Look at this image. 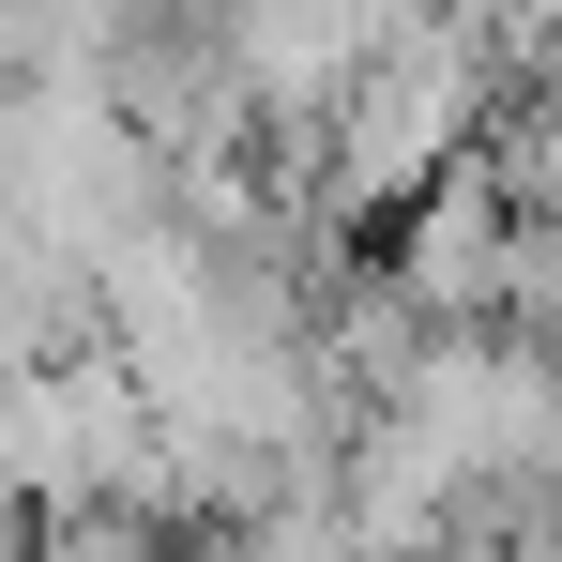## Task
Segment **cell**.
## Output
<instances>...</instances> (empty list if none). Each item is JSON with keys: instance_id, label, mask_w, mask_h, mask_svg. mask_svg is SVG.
Returning <instances> with one entry per match:
<instances>
[{"instance_id": "7a4b0ae2", "label": "cell", "mask_w": 562, "mask_h": 562, "mask_svg": "<svg viewBox=\"0 0 562 562\" xmlns=\"http://www.w3.org/2000/svg\"><path fill=\"white\" fill-rule=\"evenodd\" d=\"M380 274H395V304H411L426 335H502V319H517V289H532V213H517L502 168L471 153L457 183H426L411 213H395Z\"/></svg>"}, {"instance_id": "3957f363", "label": "cell", "mask_w": 562, "mask_h": 562, "mask_svg": "<svg viewBox=\"0 0 562 562\" xmlns=\"http://www.w3.org/2000/svg\"><path fill=\"white\" fill-rule=\"evenodd\" d=\"M486 168H502V198L532 213V244H562V77L532 106H502V137H486Z\"/></svg>"}, {"instance_id": "277c9868", "label": "cell", "mask_w": 562, "mask_h": 562, "mask_svg": "<svg viewBox=\"0 0 562 562\" xmlns=\"http://www.w3.org/2000/svg\"><path fill=\"white\" fill-rule=\"evenodd\" d=\"M0 562H46V532H31V548H0Z\"/></svg>"}, {"instance_id": "6da1fadb", "label": "cell", "mask_w": 562, "mask_h": 562, "mask_svg": "<svg viewBox=\"0 0 562 562\" xmlns=\"http://www.w3.org/2000/svg\"><path fill=\"white\" fill-rule=\"evenodd\" d=\"M486 92H502V46H486V0H395V31H380L366 92L335 106V137H319V168H304V213H411L426 183H457L471 137H486Z\"/></svg>"}]
</instances>
